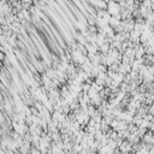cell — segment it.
<instances>
[{
  "mask_svg": "<svg viewBox=\"0 0 154 154\" xmlns=\"http://www.w3.org/2000/svg\"><path fill=\"white\" fill-rule=\"evenodd\" d=\"M132 70V65L131 64H123V63H121L119 65V72L123 75H126V74H130Z\"/></svg>",
  "mask_w": 154,
  "mask_h": 154,
  "instance_id": "3957f363",
  "label": "cell"
},
{
  "mask_svg": "<svg viewBox=\"0 0 154 154\" xmlns=\"http://www.w3.org/2000/svg\"><path fill=\"white\" fill-rule=\"evenodd\" d=\"M110 49H111V43L110 42H105L104 45L100 46V52L104 53V54H107L108 52H110Z\"/></svg>",
  "mask_w": 154,
  "mask_h": 154,
  "instance_id": "277c9868",
  "label": "cell"
},
{
  "mask_svg": "<svg viewBox=\"0 0 154 154\" xmlns=\"http://www.w3.org/2000/svg\"><path fill=\"white\" fill-rule=\"evenodd\" d=\"M107 11L111 13V16L119 15L122 12V6L117 0H111L107 3Z\"/></svg>",
  "mask_w": 154,
  "mask_h": 154,
  "instance_id": "6da1fadb",
  "label": "cell"
},
{
  "mask_svg": "<svg viewBox=\"0 0 154 154\" xmlns=\"http://www.w3.org/2000/svg\"><path fill=\"white\" fill-rule=\"evenodd\" d=\"M119 151H121V153H130V152H132V143L128 139L123 140V142L119 144Z\"/></svg>",
  "mask_w": 154,
  "mask_h": 154,
  "instance_id": "7a4b0ae2",
  "label": "cell"
}]
</instances>
